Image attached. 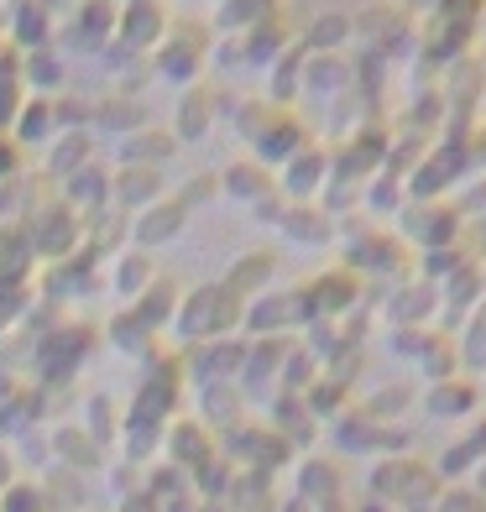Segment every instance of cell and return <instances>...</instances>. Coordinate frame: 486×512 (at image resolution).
<instances>
[{
    "label": "cell",
    "instance_id": "6da1fadb",
    "mask_svg": "<svg viewBox=\"0 0 486 512\" xmlns=\"http://www.w3.org/2000/svg\"><path fill=\"white\" fill-rule=\"evenodd\" d=\"M372 492L419 512L424 502L439 497V476L429 471V465H419V460H382L377 471H372Z\"/></svg>",
    "mask_w": 486,
    "mask_h": 512
},
{
    "label": "cell",
    "instance_id": "7a4b0ae2",
    "mask_svg": "<svg viewBox=\"0 0 486 512\" xmlns=\"http://www.w3.org/2000/svg\"><path fill=\"white\" fill-rule=\"evenodd\" d=\"M340 497V471L330 460H309L304 471H298V502H309V507H335Z\"/></svg>",
    "mask_w": 486,
    "mask_h": 512
},
{
    "label": "cell",
    "instance_id": "3957f363",
    "mask_svg": "<svg viewBox=\"0 0 486 512\" xmlns=\"http://www.w3.org/2000/svg\"><path fill=\"white\" fill-rule=\"evenodd\" d=\"M476 398L481 392L471 387V382H439L434 392H429V413H439V418H455V413H471L476 408Z\"/></svg>",
    "mask_w": 486,
    "mask_h": 512
},
{
    "label": "cell",
    "instance_id": "277c9868",
    "mask_svg": "<svg viewBox=\"0 0 486 512\" xmlns=\"http://www.w3.org/2000/svg\"><path fill=\"white\" fill-rule=\"evenodd\" d=\"M173 455L189 460V471H199V465H210V439H204L194 424H183V429L173 434Z\"/></svg>",
    "mask_w": 486,
    "mask_h": 512
},
{
    "label": "cell",
    "instance_id": "5b68a950",
    "mask_svg": "<svg viewBox=\"0 0 486 512\" xmlns=\"http://www.w3.org/2000/svg\"><path fill=\"white\" fill-rule=\"evenodd\" d=\"M283 512H309V502H283Z\"/></svg>",
    "mask_w": 486,
    "mask_h": 512
},
{
    "label": "cell",
    "instance_id": "8992f818",
    "mask_svg": "<svg viewBox=\"0 0 486 512\" xmlns=\"http://www.w3.org/2000/svg\"><path fill=\"white\" fill-rule=\"evenodd\" d=\"M476 486H481V497H486V465H481V481H476Z\"/></svg>",
    "mask_w": 486,
    "mask_h": 512
}]
</instances>
